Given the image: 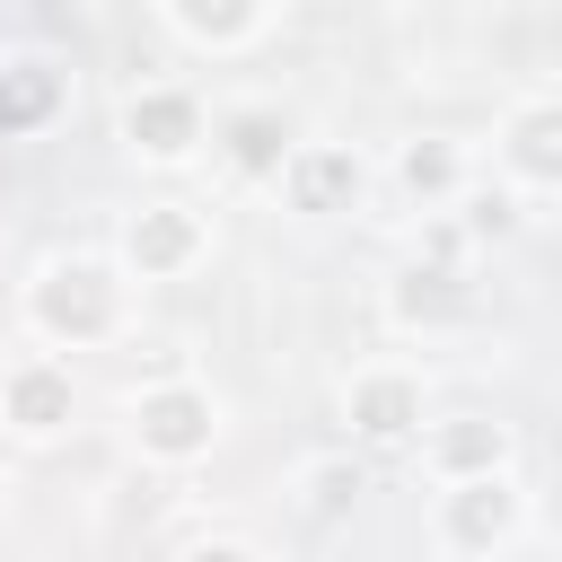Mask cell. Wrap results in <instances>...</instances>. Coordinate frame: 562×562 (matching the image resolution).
I'll return each instance as SVG.
<instances>
[{"instance_id": "obj_5", "label": "cell", "mask_w": 562, "mask_h": 562, "mask_svg": "<svg viewBox=\"0 0 562 562\" xmlns=\"http://www.w3.org/2000/svg\"><path fill=\"white\" fill-rule=\"evenodd\" d=\"M123 140H132V158H149V167H184V158L211 140V114H202L193 88H132Z\"/></svg>"}, {"instance_id": "obj_13", "label": "cell", "mask_w": 562, "mask_h": 562, "mask_svg": "<svg viewBox=\"0 0 562 562\" xmlns=\"http://www.w3.org/2000/svg\"><path fill=\"white\" fill-rule=\"evenodd\" d=\"M263 18H272V0H167V26H176L184 44H202V53H237V44H255Z\"/></svg>"}, {"instance_id": "obj_1", "label": "cell", "mask_w": 562, "mask_h": 562, "mask_svg": "<svg viewBox=\"0 0 562 562\" xmlns=\"http://www.w3.org/2000/svg\"><path fill=\"white\" fill-rule=\"evenodd\" d=\"M26 325L53 342V351H88L123 325V263L105 255H53L35 281H26Z\"/></svg>"}, {"instance_id": "obj_4", "label": "cell", "mask_w": 562, "mask_h": 562, "mask_svg": "<svg viewBox=\"0 0 562 562\" xmlns=\"http://www.w3.org/2000/svg\"><path fill=\"white\" fill-rule=\"evenodd\" d=\"M202 255H211V220L193 202H140L123 220V272H140V281H176Z\"/></svg>"}, {"instance_id": "obj_2", "label": "cell", "mask_w": 562, "mask_h": 562, "mask_svg": "<svg viewBox=\"0 0 562 562\" xmlns=\"http://www.w3.org/2000/svg\"><path fill=\"white\" fill-rule=\"evenodd\" d=\"M132 448L149 465H193L220 448V395L202 378H149L132 395Z\"/></svg>"}, {"instance_id": "obj_12", "label": "cell", "mask_w": 562, "mask_h": 562, "mask_svg": "<svg viewBox=\"0 0 562 562\" xmlns=\"http://www.w3.org/2000/svg\"><path fill=\"white\" fill-rule=\"evenodd\" d=\"M501 167L527 193H562V97H527L501 123Z\"/></svg>"}, {"instance_id": "obj_16", "label": "cell", "mask_w": 562, "mask_h": 562, "mask_svg": "<svg viewBox=\"0 0 562 562\" xmlns=\"http://www.w3.org/2000/svg\"><path fill=\"white\" fill-rule=\"evenodd\" d=\"M299 501H307L316 518H342V509L360 501V465H351V457H316V465L299 474Z\"/></svg>"}, {"instance_id": "obj_11", "label": "cell", "mask_w": 562, "mask_h": 562, "mask_svg": "<svg viewBox=\"0 0 562 562\" xmlns=\"http://www.w3.org/2000/svg\"><path fill=\"white\" fill-rule=\"evenodd\" d=\"M70 413H79V386L61 360H18L0 378V422L18 439H53V430H70Z\"/></svg>"}, {"instance_id": "obj_14", "label": "cell", "mask_w": 562, "mask_h": 562, "mask_svg": "<svg viewBox=\"0 0 562 562\" xmlns=\"http://www.w3.org/2000/svg\"><path fill=\"white\" fill-rule=\"evenodd\" d=\"M395 184H404L422 211H439V202H457V193H465V149H457L448 132H422V140H404V149H395Z\"/></svg>"}, {"instance_id": "obj_9", "label": "cell", "mask_w": 562, "mask_h": 562, "mask_svg": "<svg viewBox=\"0 0 562 562\" xmlns=\"http://www.w3.org/2000/svg\"><path fill=\"white\" fill-rule=\"evenodd\" d=\"M211 149H220V167H228V176L272 184V176L290 167L299 132H290V114H281V105H228V114H220V132H211Z\"/></svg>"}, {"instance_id": "obj_10", "label": "cell", "mask_w": 562, "mask_h": 562, "mask_svg": "<svg viewBox=\"0 0 562 562\" xmlns=\"http://www.w3.org/2000/svg\"><path fill=\"white\" fill-rule=\"evenodd\" d=\"M422 465L439 483H474V474H509V422L492 413H457V422H422Z\"/></svg>"}, {"instance_id": "obj_7", "label": "cell", "mask_w": 562, "mask_h": 562, "mask_svg": "<svg viewBox=\"0 0 562 562\" xmlns=\"http://www.w3.org/2000/svg\"><path fill=\"white\" fill-rule=\"evenodd\" d=\"M272 184H281V202H290V211L334 220V211H351V202H360L369 167H360V149H342V140H299V149H290V167H281Z\"/></svg>"}, {"instance_id": "obj_3", "label": "cell", "mask_w": 562, "mask_h": 562, "mask_svg": "<svg viewBox=\"0 0 562 562\" xmlns=\"http://www.w3.org/2000/svg\"><path fill=\"white\" fill-rule=\"evenodd\" d=\"M527 527V492L509 474H474V483H439V544L465 562H492L509 536Z\"/></svg>"}, {"instance_id": "obj_8", "label": "cell", "mask_w": 562, "mask_h": 562, "mask_svg": "<svg viewBox=\"0 0 562 562\" xmlns=\"http://www.w3.org/2000/svg\"><path fill=\"white\" fill-rule=\"evenodd\" d=\"M465 316H474L465 263H404V272L386 281V325H395V334H448V325H465Z\"/></svg>"}, {"instance_id": "obj_6", "label": "cell", "mask_w": 562, "mask_h": 562, "mask_svg": "<svg viewBox=\"0 0 562 562\" xmlns=\"http://www.w3.org/2000/svg\"><path fill=\"white\" fill-rule=\"evenodd\" d=\"M342 422H351V439L360 448H404V439H422V378L413 369H351V386H342Z\"/></svg>"}, {"instance_id": "obj_15", "label": "cell", "mask_w": 562, "mask_h": 562, "mask_svg": "<svg viewBox=\"0 0 562 562\" xmlns=\"http://www.w3.org/2000/svg\"><path fill=\"white\" fill-rule=\"evenodd\" d=\"M61 114V70L53 61H0V140L44 132Z\"/></svg>"}, {"instance_id": "obj_17", "label": "cell", "mask_w": 562, "mask_h": 562, "mask_svg": "<svg viewBox=\"0 0 562 562\" xmlns=\"http://www.w3.org/2000/svg\"><path fill=\"white\" fill-rule=\"evenodd\" d=\"M184 562H263L246 536H202V544H184Z\"/></svg>"}]
</instances>
